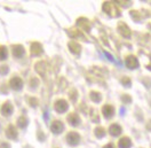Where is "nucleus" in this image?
<instances>
[{
	"mask_svg": "<svg viewBox=\"0 0 151 148\" xmlns=\"http://www.w3.org/2000/svg\"><path fill=\"white\" fill-rule=\"evenodd\" d=\"M42 53V46L39 43H33L31 45V54L35 56L40 55Z\"/></svg>",
	"mask_w": 151,
	"mask_h": 148,
	"instance_id": "nucleus-10",
	"label": "nucleus"
},
{
	"mask_svg": "<svg viewBox=\"0 0 151 148\" xmlns=\"http://www.w3.org/2000/svg\"><path fill=\"white\" fill-rule=\"evenodd\" d=\"M102 114L104 115L105 118H111L114 114V108L111 104H104L102 108Z\"/></svg>",
	"mask_w": 151,
	"mask_h": 148,
	"instance_id": "nucleus-8",
	"label": "nucleus"
},
{
	"mask_svg": "<svg viewBox=\"0 0 151 148\" xmlns=\"http://www.w3.org/2000/svg\"><path fill=\"white\" fill-rule=\"evenodd\" d=\"M94 132H95V136H96L97 138H103L104 136H105V130H104L102 126L96 128Z\"/></svg>",
	"mask_w": 151,
	"mask_h": 148,
	"instance_id": "nucleus-18",
	"label": "nucleus"
},
{
	"mask_svg": "<svg viewBox=\"0 0 151 148\" xmlns=\"http://www.w3.org/2000/svg\"><path fill=\"white\" fill-rule=\"evenodd\" d=\"M89 96H91V99H92L94 102L101 101V94H100L99 92H94V91H92L91 94H89Z\"/></svg>",
	"mask_w": 151,
	"mask_h": 148,
	"instance_id": "nucleus-19",
	"label": "nucleus"
},
{
	"mask_svg": "<svg viewBox=\"0 0 151 148\" xmlns=\"http://www.w3.org/2000/svg\"><path fill=\"white\" fill-rule=\"evenodd\" d=\"M68 122L71 124V125H73V126H77L79 123H80V117L75 114V112H72V114H70L69 116H68Z\"/></svg>",
	"mask_w": 151,
	"mask_h": 148,
	"instance_id": "nucleus-12",
	"label": "nucleus"
},
{
	"mask_svg": "<svg viewBox=\"0 0 151 148\" xmlns=\"http://www.w3.org/2000/svg\"><path fill=\"white\" fill-rule=\"evenodd\" d=\"M8 71V68L7 67H0V73L1 74H6Z\"/></svg>",
	"mask_w": 151,
	"mask_h": 148,
	"instance_id": "nucleus-24",
	"label": "nucleus"
},
{
	"mask_svg": "<svg viewBox=\"0 0 151 148\" xmlns=\"http://www.w3.org/2000/svg\"><path fill=\"white\" fill-rule=\"evenodd\" d=\"M13 55L15 57H22L24 55V47L22 45H16L13 46Z\"/></svg>",
	"mask_w": 151,
	"mask_h": 148,
	"instance_id": "nucleus-14",
	"label": "nucleus"
},
{
	"mask_svg": "<svg viewBox=\"0 0 151 148\" xmlns=\"http://www.w3.org/2000/svg\"><path fill=\"white\" fill-rule=\"evenodd\" d=\"M103 10L108 14H112L113 16H118L119 15V10L117 8V6L112 5L111 2H105L103 5Z\"/></svg>",
	"mask_w": 151,
	"mask_h": 148,
	"instance_id": "nucleus-2",
	"label": "nucleus"
},
{
	"mask_svg": "<svg viewBox=\"0 0 151 148\" xmlns=\"http://www.w3.org/2000/svg\"><path fill=\"white\" fill-rule=\"evenodd\" d=\"M126 67L129 69H136L139 67V60L136 59V56L134 55H128L126 57Z\"/></svg>",
	"mask_w": 151,
	"mask_h": 148,
	"instance_id": "nucleus-5",
	"label": "nucleus"
},
{
	"mask_svg": "<svg viewBox=\"0 0 151 148\" xmlns=\"http://www.w3.org/2000/svg\"><path fill=\"white\" fill-rule=\"evenodd\" d=\"M66 141L71 146H77L80 142V136L77 132H69L66 136Z\"/></svg>",
	"mask_w": 151,
	"mask_h": 148,
	"instance_id": "nucleus-1",
	"label": "nucleus"
},
{
	"mask_svg": "<svg viewBox=\"0 0 151 148\" xmlns=\"http://www.w3.org/2000/svg\"><path fill=\"white\" fill-rule=\"evenodd\" d=\"M109 133L113 136V137H117V136H119L120 133H122V128H120V125H118V124H112L110 128H109Z\"/></svg>",
	"mask_w": 151,
	"mask_h": 148,
	"instance_id": "nucleus-11",
	"label": "nucleus"
},
{
	"mask_svg": "<svg viewBox=\"0 0 151 148\" xmlns=\"http://www.w3.org/2000/svg\"><path fill=\"white\" fill-rule=\"evenodd\" d=\"M118 31L120 32V35L124 36V37H126V38L131 37V30H129V28H128L124 22H120V23L118 24Z\"/></svg>",
	"mask_w": 151,
	"mask_h": 148,
	"instance_id": "nucleus-7",
	"label": "nucleus"
},
{
	"mask_svg": "<svg viewBox=\"0 0 151 148\" xmlns=\"http://www.w3.org/2000/svg\"><path fill=\"white\" fill-rule=\"evenodd\" d=\"M27 148H30V147H27Z\"/></svg>",
	"mask_w": 151,
	"mask_h": 148,
	"instance_id": "nucleus-29",
	"label": "nucleus"
},
{
	"mask_svg": "<svg viewBox=\"0 0 151 148\" xmlns=\"http://www.w3.org/2000/svg\"><path fill=\"white\" fill-rule=\"evenodd\" d=\"M9 85L13 90H17V91H19V90L23 87V81H22L19 77H17V76H14V77L10 79Z\"/></svg>",
	"mask_w": 151,
	"mask_h": 148,
	"instance_id": "nucleus-4",
	"label": "nucleus"
},
{
	"mask_svg": "<svg viewBox=\"0 0 151 148\" xmlns=\"http://www.w3.org/2000/svg\"><path fill=\"white\" fill-rule=\"evenodd\" d=\"M50 130H52L53 133L60 134V133L64 130V125H63V123H62L61 120H54V122L52 123V125H50Z\"/></svg>",
	"mask_w": 151,
	"mask_h": 148,
	"instance_id": "nucleus-6",
	"label": "nucleus"
},
{
	"mask_svg": "<svg viewBox=\"0 0 151 148\" xmlns=\"http://www.w3.org/2000/svg\"><path fill=\"white\" fill-rule=\"evenodd\" d=\"M104 54H105V56H106V57H109V59H110V61H114V60H113V57L111 55H110L109 53H106V52H105Z\"/></svg>",
	"mask_w": 151,
	"mask_h": 148,
	"instance_id": "nucleus-27",
	"label": "nucleus"
},
{
	"mask_svg": "<svg viewBox=\"0 0 151 148\" xmlns=\"http://www.w3.org/2000/svg\"><path fill=\"white\" fill-rule=\"evenodd\" d=\"M103 148H114V146H113L112 144H108V145H105Z\"/></svg>",
	"mask_w": 151,
	"mask_h": 148,
	"instance_id": "nucleus-28",
	"label": "nucleus"
},
{
	"mask_svg": "<svg viewBox=\"0 0 151 148\" xmlns=\"http://www.w3.org/2000/svg\"><path fill=\"white\" fill-rule=\"evenodd\" d=\"M6 136L7 138L9 139H16L17 138V132L14 125H9L7 129H6Z\"/></svg>",
	"mask_w": 151,
	"mask_h": 148,
	"instance_id": "nucleus-13",
	"label": "nucleus"
},
{
	"mask_svg": "<svg viewBox=\"0 0 151 148\" xmlns=\"http://www.w3.org/2000/svg\"><path fill=\"white\" fill-rule=\"evenodd\" d=\"M70 36H71V37H77V38L85 39V37L83 36V33H81V32H79V31H78V30H76V29H73V30L70 32Z\"/></svg>",
	"mask_w": 151,
	"mask_h": 148,
	"instance_id": "nucleus-22",
	"label": "nucleus"
},
{
	"mask_svg": "<svg viewBox=\"0 0 151 148\" xmlns=\"http://www.w3.org/2000/svg\"><path fill=\"white\" fill-rule=\"evenodd\" d=\"M13 111H14V108L10 102H5L4 106L1 107V114L4 116H10L13 114Z\"/></svg>",
	"mask_w": 151,
	"mask_h": 148,
	"instance_id": "nucleus-9",
	"label": "nucleus"
},
{
	"mask_svg": "<svg viewBox=\"0 0 151 148\" xmlns=\"http://www.w3.org/2000/svg\"><path fill=\"white\" fill-rule=\"evenodd\" d=\"M122 83L125 86H131V79L128 77H124L123 79H122Z\"/></svg>",
	"mask_w": 151,
	"mask_h": 148,
	"instance_id": "nucleus-23",
	"label": "nucleus"
},
{
	"mask_svg": "<svg viewBox=\"0 0 151 148\" xmlns=\"http://www.w3.org/2000/svg\"><path fill=\"white\" fill-rule=\"evenodd\" d=\"M0 148H10V147L7 142H2V144L0 145Z\"/></svg>",
	"mask_w": 151,
	"mask_h": 148,
	"instance_id": "nucleus-26",
	"label": "nucleus"
},
{
	"mask_svg": "<svg viewBox=\"0 0 151 148\" xmlns=\"http://www.w3.org/2000/svg\"><path fill=\"white\" fill-rule=\"evenodd\" d=\"M123 101L124 102H131V98H129V95H124V98H123Z\"/></svg>",
	"mask_w": 151,
	"mask_h": 148,
	"instance_id": "nucleus-25",
	"label": "nucleus"
},
{
	"mask_svg": "<svg viewBox=\"0 0 151 148\" xmlns=\"http://www.w3.org/2000/svg\"><path fill=\"white\" fill-rule=\"evenodd\" d=\"M78 25L81 27L83 29H85V30H89V23H88V21L86 19L78 20Z\"/></svg>",
	"mask_w": 151,
	"mask_h": 148,
	"instance_id": "nucleus-17",
	"label": "nucleus"
},
{
	"mask_svg": "<svg viewBox=\"0 0 151 148\" xmlns=\"http://www.w3.org/2000/svg\"><path fill=\"white\" fill-rule=\"evenodd\" d=\"M27 124H28V120L25 118V116H21L19 120H17V125H19V128H25Z\"/></svg>",
	"mask_w": 151,
	"mask_h": 148,
	"instance_id": "nucleus-21",
	"label": "nucleus"
},
{
	"mask_svg": "<svg viewBox=\"0 0 151 148\" xmlns=\"http://www.w3.org/2000/svg\"><path fill=\"white\" fill-rule=\"evenodd\" d=\"M118 146L119 148H131L132 146V141H131V139L127 138V137H124L119 140V142H118Z\"/></svg>",
	"mask_w": 151,
	"mask_h": 148,
	"instance_id": "nucleus-15",
	"label": "nucleus"
},
{
	"mask_svg": "<svg viewBox=\"0 0 151 148\" xmlns=\"http://www.w3.org/2000/svg\"><path fill=\"white\" fill-rule=\"evenodd\" d=\"M54 108H55V110L57 112H60V114H62V112H65L68 110V108H69V106H68V102L65 100H57L55 102V104H54Z\"/></svg>",
	"mask_w": 151,
	"mask_h": 148,
	"instance_id": "nucleus-3",
	"label": "nucleus"
},
{
	"mask_svg": "<svg viewBox=\"0 0 151 148\" xmlns=\"http://www.w3.org/2000/svg\"><path fill=\"white\" fill-rule=\"evenodd\" d=\"M7 55H8V53H7V48H6L5 46H0V61L6 60Z\"/></svg>",
	"mask_w": 151,
	"mask_h": 148,
	"instance_id": "nucleus-20",
	"label": "nucleus"
},
{
	"mask_svg": "<svg viewBox=\"0 0 151 148\" xmlns=\"http://www.w3.org/2000/svg\"><path fill=\"white\" fill-rule=\"evenodd\" d=\"M69 48H70L71 52L75 53V54H79L80 51H81V47H80V45H79L77 41H70V43H69Z\"/></svg>",
	"mask_w": 151,
	"mask_h": 148,
	"instance_id": "nucleus-16",
	"label": "nucleus"
}]
</instances>
